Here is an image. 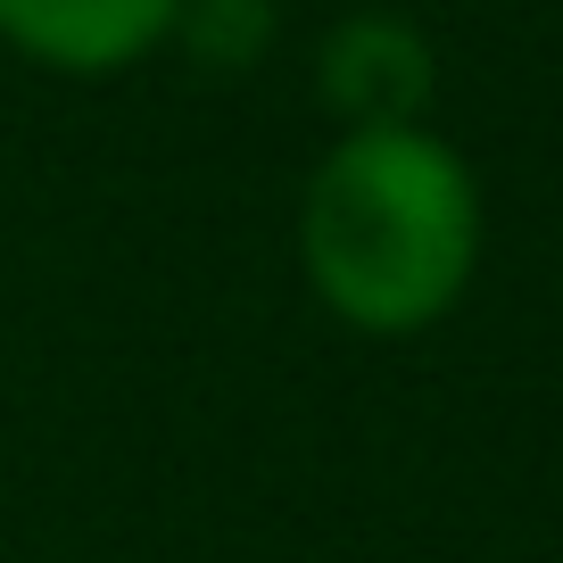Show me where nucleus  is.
I'll return each instance as SVG.
<instances>
[{
  "label": "nucleus",
  "mask_w": 563,
  "mask_h": 563,
  "mask_svg": "<svg viewBox=\"0 0 563 563\" xmlns=\"http://www.w3.org/2000/svg\"><path fill=\"white\" fill-rule=\"evenodd\" d=\"M282 42V0H183L166 51H183L199 75H257Z\"/></svg>",
  "instance_id": "20e7f679"
},
{
  "label": "nucleus",
  "mask_w": 563,
  "mask_h": 563,
  "mask_svg": "<svg viewBox=\"0 0 563 563\" xmlns=\"http://www.w3.org/2000/svg\"><path fill=\"white\" fill-rule=\"evenodd\" d=\"M183 0H0V51H18L42 75H133L175 34Z\"/></svg>",
  "instance_id": "7ed1b4c3"
},
{
  "label": "nucleus",
  "mask_w": 563,
  "mask_h": 563,
  "mask_svg": "<svg viewBox=\"0 0 563 563\" xmlns=\"http://www.w3.org/2000/svg\"><path fill=\"white\" fill-rule=\"evenodd\" d=\"M316 100L332 108L340 133L422 124L431 100H440V51L398 9H349L316 42Z\"/></svg>",
  "instance_id": "f03ea898"
},
{
  "label": "nucleus",
  "mask_w": 563,
  "mask_h": 563,
  "mask_svg": "<svg viewBox=\"0 0 563 563\" xmlns=\"http://www.w3.org/2000/svg\"><path fill=\"white\" fill-rule=\"evenodd\" d=\"M481 175L431 124L340 133L299 191V274L356 340L440 332L481 274Z\"/></svg>",
  "instance_id": "f257e3e1"
}]
</instances>
